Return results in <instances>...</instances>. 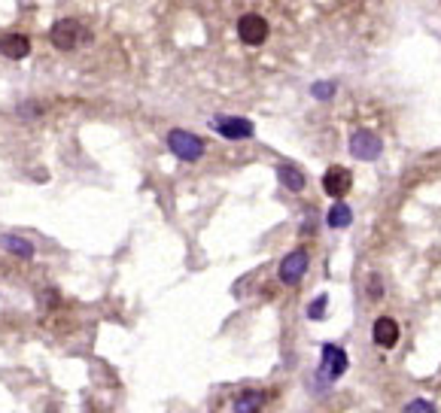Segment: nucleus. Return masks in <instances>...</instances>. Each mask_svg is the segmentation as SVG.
<instances>
[{
	"label": "nucleus",
	"mask_w": 441,
	"mask_h": 413,
	"mask_svg": "<svg viewBox=\"0 0 441 413\" xmlns=\"http://www.w3.org/2000/svg\"><path fill=\"white\" fill-rule=\"evenodd\" d=\"M213 131L223 134L225 140H246V137H253L256 128H253L250 119H241V116H216Z\"/></svg>",
	"instance_id": "nucleus-4"
},
{
	"label": "nucleus",
	"mask_w": 441,
	"mask_h": 413,
	"mask_svg": "<svg viewBox=\"0 0 441 413\" xmlns=\"http://www.w3.org/2000/svg\"><path fill=\"white\" fill-rule=\"evenodd\" d=\"M371 334H374V344H378V346H383V350H393V346L399 344V323L393 316H381L378 323H374Z\"/></svg>",
	"instance_id": "nucleus-9"
},
{
	"label": "nucleus",
	"mask_w": 441,
	"mask_h": 413,
	"mask_svg": "<svg viewBox=\"0 0 441 413\" xmlns=\"http://www.w3.org/2000/svg\"><path fill=\"white\" fill-rule=\"evenodd\" d=\"M308 264H310V259L305 250H292L287 259L280 262V280L287 283V286H298L301 277L308 273Z\"/></svg>",
	"instance_id": "nucleus-6"
},
{
	"label": "nucleus",
	"mask_w": 441,
	"mask_h": 413,
	"mask_svg": "<svg viewBox=\"0 0 441 413\" xmlns=\"http://www.w3.org/2000/svg\"><path fill=\"white\" fill-rule=\"evenodd\" d=\"M320 371H323L326 380L344 377V371H347V353L341 350V346H335V344H326L323 346V365H320Z\"/></svg>",
	"instance_id": "nucleus-7"
},
{
	"label": "nucleus",
	"mask_w": 441,
	"mask_h": 413,
	"mask_svg": "<svg viewBox=\"0 0 441 413\" xmlns=\"http://www.w3.org/2000/svg\"><path fill=\"white\" fill-rule=\"evenodd\" d=\"M277 177H280V182L287 186L289 191H301L305 189V173H301L298 168H292V164H280L277 168Z\"/></svg>",
	"instance_id": "nucleus-13"
},
{
	"label": "nucleus",
	"mask_w": 441,
	"mask_h": 413,
	"mask_svg": "<svg viewBox=\"0 0 441 413\" xmlns=\"http://www.w3.org/2000/svg\"><path fill=\"white\" fill-rule=\"evenodd\" d=\"M402 413H435V407L429 405V401H423V398H417V401H411V405L402 410Z\"/></svg>",
	"instance_id": "nucleus-17"
},
{
	"label": "nucleus",
	"mask_w": 441,
	"mask_h": 413,
	"mask_svg": "<svg viewBox=\"0 0 441 413\" xmlns=\"http://www.w3.org/2000/svg\"><path fill=\"white\" fill-rule=\"evenodd\" d=\"M326 304H329V298H326V295H320V298L314 301V304L308 307V316H310V319H323V316H326Z\"/></svg>",
	"instance_id": "nucleus-15"
},
{
	"label": "nucleus",
	"mask_w": 441,
	"mask_h": 413,
	"mask_svg": "<svg viewBox=\"0 0 441 413\" xmlns=\"http://www.w3.org/2000/svg\"><path fill=\"white\" fill-rule=\"evenodd\" d=\"M371 298H381V283L371 280Z\"/></svg>",
	"instance_id": "nucleus-19"
},
{
	"label": "nucleus",
	"mask_w": 441,
	"mask_h": 413,
	"mask_svg": "<svg viewBox=\"0 0 441 413\" xmlns=\"http://www.w3.org/2000/svg\"><path fill=\"white\" fill-rule=\"evenodd\" d=\"M310 91H314V97H320V100H329V97L335 95V86H332V82H317V86L310 88Z\"/></svg>",
	"instance_id": "nucleus-16"
},
{
	"label": "nucleus",
	"mask_w": 441,
	"mask_h": 413,
	"mask_svg": "<svg viewBox=\"0 0 441 413\" xmlns=\"http://www.w3.org/2000/svg\"><path fill=\"white\" fill-rule=\"evenodd\" d=\"M353 186V173L347 170V168H329L326 170V177H323V189H326V195H332V198H341L347 195Z\"/></svg>",
	"instance_id": "nucleus-8"
},
{
	"label": "nucleus",
	"mask_w": 441,
	"mask_h": 413,
	"mask_svg": "<svg viewBox=\"0 0 441 413\" xmlns=\"http://www.w3.org/2000/svg\"><path fill=\"white\" fill-rule=\"evenodd\" d=\"M381 152H383V143H381V137L374 131H369V128L353 131V137H350V155H353V158L374 161V158H381Z\"/></svg>",
	"instance_id": "nucleus-3"
},
{
	"label": "nucleus",
	"mask_w": 441,
	"mask_h": 413,
	"mask_svg": "<svg viewBox=\"0 0 441 413\" xmlns=\"http://www.w3.org/2000/svg\"><path fill=\"white\" fill-rule=\"evenodd\" d=\"M86 36H88L86 27H82L77 18H61V22L52 25L49 43L55 46V49H61V52H70V49H77V43H82Z\"/></svg>",
	"instance_id": "nucleus-1"
},
{
	"label": "nucleus",
	"mask_w": 441,
	"mask_h": 413,
	"mask_svg": "<svg viewBox=\"0 0 441 413\" xmlns=\"http://www.w3.org/2000/svg\"><path fill=\"white\" fill-rule=\"evenodd\" d=\"M0 246H4L9 255H15V259H31L34 255V243L25 241V237H18V234H4L0 237Z\"/></svg>",
	"instance_id": "nucleus-12"
},
{
	"label": "nucleus",
	"mask_w": 441,
	"mask_h": 413,
	"mask_svg": "<svg viewBox=\"0 0 441 413\" xmlns=\"http://www.w3.org/2000/svg\"><path fill=\"white\" fill-rule=\"evenodd\" d=\"M0 52L13 61H22V58H27V52H31V40H27L25 34H4L0 36Z\"/></svg>",
	"instance_id": "nucleus-10"
},
{
	"label": "nucleus",
	"mask_w": 441,
	"mask_h": 413,
	"mask_svg": "<svg viewBox=\"0 0 441 413\" xmlns=\"http://www.w3.org/2000/svg\"><path fill=\"white\" fill-rule=\"evenodd\" d=\"M237 36H241L246 46H262L268 40V22L256 13H246V15H241V22H237Z\"/></svg>",
	"instance_id": "nucleus-5"
},
{
	"label": "nucleus",
	"mask_w": 441,
	"mask_h": 413,
	"mask_svg": "<svg viewBox=\"0 0 441 413\" xmlns=\"http://www.w3.org/2000/svg\"><path fill=\"white\" fill-rule=\"evenodd\" d=\"M350 222H353V210L338 201V204L329 210V228H347Z\"/></svg>",
	"instance_id": "nucleus-14"
},
{
	"label": "nucleus",
	"mask_w": 441,
	"mask_h": 413,
	"mask_svg": "<svg viewBox=\"0 0 441 413\" xmlns=\"http://www.w3.org/2000/svg\"><path fill=\"white\" fill-rule=\"evenodd\" d=\"M40 113H43V107H37V104H22V107H18V116H27V119L40 116Z\"/></svg>",
	"instance_id": "nucleus-18"
},
{
	"label": "nucleus",
	"mask_w": 441,
	"mask_h": 413,
	"mask_svg": "<svg viewBox=\"0 0 441 413\" xmlns=\"http://www.w3.org/2000/svg\"><path fill=\"white\" fill-rule=\"evenodd\" d=\"M265 401H268V395H265L262 389H246L237 395L235 401V413H262Z\"/></svg>",
	"instance_id": "nucleus-11"
},
{
	"label": "nucleus",
	"mask_w": 441,
	"mask_h": 413,
	"mask_svg": "<svg viewBox=\"0 0 441 413\" xmlns=\"http://www.w3.org/2000/svg\"><path fill=\"white\" fill-rule=\"evenodd\" d=\"M168 149L177 155L180 161H198L201 155H204V140L195 134H189V131H171L168 134Z\"/></svg>",
	"instance_id": "nucleus-2"
}]
</instances>
